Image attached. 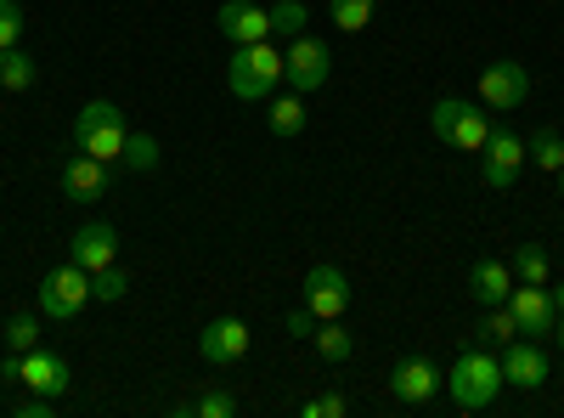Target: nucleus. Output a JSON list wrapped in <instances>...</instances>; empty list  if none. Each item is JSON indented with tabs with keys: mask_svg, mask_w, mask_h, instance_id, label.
I'll use <instances>...</instances> for the list:
<instances>
[{
	"mask_svg": "<svg viewBox=\"0 0 564 418\" xmlns=\"http://www.w3.org/2000/svg\"><path fill=\"white\" fill-rule=\"evenodd\" d=\"M502 390V356L491 345H468L457 362H452V374H446V396L463 407V412H486Z\"/></svg>",
	"mask_w": 564,
	"mask_h": 418,
	"instance_id": "1",
	"label": "nucleus"
},
{
	"mask_svg": "<svg viewBox=\"0 0 564 418\" xmlns=\"http://www.w3.org/2000/svg\"><path fill=\"white\" fill-rule=\"evenodd\" d=\"M226 85L238 103H271L276 85H282V52L271 40H254V45H231V68H226Z\"/></svg>",
	"mask_w": 564,
	"mask_h": 418,
	"instance_id": "2",
	"label": "nucleus"
},
{
	"mask_svg": "<svg viewBox=\"0 0 564 418\" xmlns=\"http://www.w3.org/2000/svg\"><path fill=\"white\" fill-rule=\"evenodd\" d=\"M124 136H130L124 108H113V103H102V97H97V103H85V108L74 114V148L90 153V159H102V164H119Z\"/></svg>",
	"mask_w": 564,
	"mask_h": 418,
	"instance_id": "3",
	"label": "nucleus"
},
{
	"mask_svg": "<svg viewBox=\"0 0 564 418\" xmlns=\"http://www.w3.org/2000/svg\"><path fill=\"white\" fill-rule=\"evenodd\" d=\"M85 306H90V271L79 260H63V266H52L40 277V317L74 322Z\"/></svg>",
	"mask_w": 564,
	"mask_h": 418,
	"instance_id": "4",
	"label": "nucleus"
},
{
	"mask_svg": "<svg viewBox=\"0 0 564 418\" xmlns=\"http://www.w3.org/2000/svg\"><path fill=\"white\" fill-rule=\"evenodd\" d=\"M430 125H435L441 142L457 148V153H480V148H486V136H491L486 108H468V103H457V97H441V103L430 108Z\"/></svg>",
	"mask_w": 564,
	"mask_h": 418,
	"instance_id": "5",
	"label": "nucleus"
},
{
	"mask_svg": "<svg viewBox=\"0 0 564 418\" xmlns=\"http://www.w3.org/2000/svg\"><path fill=\"white\" fill-rule=\"evenodd\" d=\"M327 68H334V57H327V45L316 34H300V40L282 45V85L300 90V97L327 85Z\"/></svg>",
	"mask_w": 564,
	"mask_h": 418,
	"instance_id": "6",
	"label": "nucleus"
},
{
	"mask_svg": "<svg viewBox=\"0 0 564 418\" xmlns=\"http://www.w3.org/2000/svg\"><path fill=\"white\" fill-rule=\"evenodd\" d=\"M525 164H531L525 136H513V130H491L486 136V148H480V181H486L491 193H508Z\"/></svg>",
	"mask_w": 564,
	"mask_h": 418,
	"instance_id": "7",
	"label": "nucleus"
},
{
	"mask_svg": "<svg viewBox=\"0 0 564 418\" xmlns=\"http://www.w3.org/2000/svg\"><path fill=\"white\" fill-rule=\"evenodd\" d=\"M300 306H305L316 322L345 317V311H350V277H345L339 266H311L305 283H300Z\"/></svg>",
	"mask_w": 564,
	"mask_h": 418,
	"instance_id": "8",
	"label": "nucleus"
},
{
	"mask_svg": "<svg viewBox=\"0 0 564 418\" xmlns=\"http://www.w3.org/2000/svg\"><path fill=\"white\" fill-rule=\"evenodd\" d=\"M57 187H63L68 204H97V199H108V187H113V164L90 159V153H68L63 170H57Z\"/></svg>",
	"mask_w": 564,
	"mask_h": 418,
	"instance_id": "9",
	"label": "nucleus"
},
{
	"mask_svg": "<svg viewBox=\"0 0 564 418\" xmlns=\"http://www.w3.org/2000/svg\"><path fill=\"white\" fill-rule=\"evenodd\" d=\"M441 390H446V374H441L430 356H401L390 367V396L406 401V407H430Z\"/></svg>",
	"mask_w": 564,
	"mask_h": 418,
	"instance_id": "10",
	"label": "nucleus"
},
{
	"mask_svg": "<svg viewBox=\"0 0 564 418\" xmlns=\"http://www.w3.org/2000/svg\"><path fill=\"white\" fill-rule=\"evenodd\" d=\"M547 374H553V362H547V351H542L531 334H520V340H508V345H502V385L542 390Z\"/></svg>",
	"mask_w": 564,
	"mask_h": 418,
	"instance_id": "11",
	"label": "nucleus"
},
{
	"mask_svg": "<svg viewBox=\"0 0 564 418\" xmlns=\"http://www.w3.org/2000/svg\"><path fill=\"white\" fill-rule=\"evenodd\" d=\"M198 356L209 367H231V362H243L249 356V322L243 317H215L204 322V334H198Z\"/></svg>",
	"mask_w": 564,
	"mask_h": 418,
	"instance_id": "12",
	"label": "nucleus"
},
{
	"mask_svg": "<svg viewBox=\"0 0 564 418\" xmlns=\"http://www.w3.org/2000/svg\"><path fill=\"white\" fill-rule=\"evenodd\" d=\"M525 97H531L525 63H486V74H480V108H520Z\"/></svg>",
	"mask_w": 564,
	"mask_h": 418,
	"instance_id": "13",
	"label": "nucleus"
},
{
	"mask_svg": "<svg viewBox=\"0 0 564 418\" xmlns=\"http://www.w3.org/2000/svg\"><path fill=\"white\" fill-rule=\"evenodd\" d=\"M508 311H513V322H520V334H531V340L553 334V322H558L547 289H536V283H513L508 289Z\"/></svg>",
	"mask_w": 564,
	"mask_h": 418,
	"instance_id": "14",
	"label": "nucleus"
},
{
	"mask_svg": "<svg viewBox=\"0 0 564 418\" xmlns=\"http://www.w3.org/2000/svg\"><path fill=\"white\" fill-rule=\"evenodd\" d=\"M18 385H29V390H40V396H63L68 390V362L57 356V351H45V345H34L29 356H18Z\"/></svg>",
	"mask_w": 564,
	"mask_h": 418,
	"instance_id": "15",
	"label": "nucleus"
},
{
	"mask_svg": "<svg viewBox=\"0 0 564 418\" xmlns=\"http://www.w3.org/2000/svg\"><path fill=\"white\" fill-rule=\"evenodd\" d=\"M215 23H220V34H226L231 45L271 40V12H265V7H254V0H226V7L215 12Z\"/></svg>",
	"mask_w": 564,
	"mask_h": 418,
	"instance_id": "16",
	"label": "nucleus"
},
{
	"mask_svg": "<svg viewBox=\"0 0 564 418\" xmlns=\"http://www.w3.org/2000/svg\"><path fill=\"white\" fill-rule=\"evenodd\" d=\"M68 260H79L85 271L113 266V260H119V232H113L108 221H85V226L74 232V244H68Z\"/></svg>",
	"mask_w": 564,
	"mask_h": 418,
	"instance_id": "17",
	"label": "nucleus"
},
{
	"mask_svg": "<svg viewBox=\"0 0 564 418\" xmlns=\"http://www.w3.org/2000/svg\"><path fill=\"white\" fill-rule=\"evenodd\" d=\"M508 289H513V266L508 260H475L468 266V294H475L480 306H508Z\"/></svg>",
	"mask_w": 564,
	"mask_h": 418,
	"instance_id": "18",
	"label": "nucleus"
},
{
	"mask_svg": "<svg viewBox=\"0 0 564 418\" xmlns=\"http://www.w3.org/2000/svg\"><path fill=\"white\" fill-rule=\"evenodd\" d=\"M508 266H513V283H536V289L553 283V260H547L542 244H520V249L508 255Z\"/></svg>",
	"mask_w": 564,
	"mask_h": 418,
	"instance_id": "19",
	"label": "nucleus"
},
{
	"mask_svg": "<svg viewBox=\"0 0 564 418\" xmlns=\"http://www.w3.org/2000/svg\"><path fill=\"white\" fill-rule=\"evenodd\" d=\"M311 345H316V356H322V362H350V356H356V334L345 329L339 317H327V322H316V334H311Z\"/></svg>",
	"mask_w": 564,
	"mask_h": 418,
	"instance_id": "20",
	"label": "nucleus"
},
{
	"mask_svg": "<svg viewBox=\"0 0 564 418\" xmlns=\"http://www.w3.org/2000/svg\"><path fill=\"white\" fill-rule=\"evenodd\" d=\"M305 97L300 90H289V97H271V108H265V125H271V136H300L305 130Z\"/></svg>",
	"mask_w": 564,
	"mask_h": 418,
	"instance_id": "21",
	"label": "nucleus"
},
{
	"mask_svg": "<svg viewBox=\"0 0 564 418\" xmlns=\"http://www.w3.org/2000/svg\"><path fill=\"white\" fill-rule=\"evenodd\" d=\"M525 153H531V164H536V170L558 175V170H564V136H558L553 125H542V130H531V136H525Z\"/></svg>",
	"mask_w": 564,
	"mask_h": 418,
	"instance_id": "22",
	"label": "nucleus"
},
{
	"mask_svg": "<svg viewBox=\"0 0 564 418\" xmlns=\"http://www.w3.org/2000/svg\"><path fill=\"white\" fill-rule=\"evenodd\" d=\"M265 12H271V40H300L305 23H311L305 0H276V7H265Z\"/></svg>",
	"mask_w": 564,
	"mask_h": 418,
	"instance_id": "23",
	"label": "nucleus"
},
{
	"mask_svg": "<svg viewBox=\"0 0 564 418\" xmlns=\"http://www.w3.org/2000/svg\"><path fill=\"white\" fill-rule=\"evenodd\" d=\"M327 18H334V29H345V34H361L372 18H379V0H327Z\"/></svg>",
	"mask_w": 564,
	"mask_h": 418,
	"instance_id": "24",
	"label": "nucleus"
},
{
	"mask_svg": "<svg viewBox=\"0 0 564 418\" xmlns=\"http://www.w3.org/2000/svg\"><path fill=\"white\" fill-rule=\"evenodd\" d=\"M0 340H7L12 356H29V351L40 345V317H34V311H12L7 329H0Z\"/></svg>",
	"mask_w": 564,
	"mask_h": 418,
	"instance_id": "25",
	"label": "nucleus"
},
{
	"mask_svg": "<svg viewBox=\"0 0 564 418\" xmlns=\"http://www.w3.org/2000/svg\"><path fill=\"white\" fill-rule=\"evenodd\" d=\"M40 79V63L23 52V45H12V52H0V85L7 90H29Z\"/></svg>",
	"mask_w": 564,
	"mask_h": 418,
	"instance_id": "26",
	"label": "nucleus"
},
{
	"mask_svg": "<svg viewBox=\"0 0 564 418\" xmlns=\"http://www.w3.org/2000/svg\"><path fill=\"white\" fill-rule=\"evenodd\" d=\"M159 136H148V130H130L124 136V153H119V164L124 170H159Z\"/></svg>",
	"mask_w": 564,
	"mask_h": 418,
	"instance_id": "27",
	"label": "nucleus"
},
{
	"mask_svg": "<svg viewBox=\"0 0 564 418\" xmlns=\"http://www.w3.org/2000/svg\"><path fill=\"white\" fill-rule=\"evenodd\" d=\"M130 294V271L113 260V266H102V271H90V300H102V306H119Z\"/></svg>",
	"mask_w": 564,
	"mask_h": 418,
	"instance_id": "28",
	"label": "nucleus"
},
{
	"mask_svg": "<svg viewBox=\"0 0 564 418\" xmlns=\"http://www.w3.org/2000/svg\"><path fill=\"white\" fill-rule=\"evenodd\" d=\"M475 334H480V345H508L513 334H520V322H513L508 306H486V317L475 322Z\"/></svg>",
	"mask_w": 564,
	"mask_h": 418,
	"instance_id": "29",
	"label": "nucleus"
},
{
	"mask_svg": "<svg viewBox=\"0 0 564 418\" xmlns=\"http://www.w3.org/2000/svg\"><path fill=\"white\" fill-rule=\"evenodd\" d=\"M23 40V7L18 0H0V52H12Z\"/></svg>",
	"mask_w": 564,
	"mask_h": 418,
	"instance_id": "30",
	"label": "nucleus"
},
{
	"mask_svg": "<svg viewBox=\"0 0 564 418\" xmlns=\"http://www.w3.org/2000/svg\"><path fill=\"white\" fill-rule=\"evenodd\" d=\"M193 412L198 418H231V412H238V396H231V390H204L193 401Z\"/></svg>",
	"mask_w": 564,
	"mask_h": 418,
	"instance_id": "31",
	"label": "nucleus"
},
{
	"mask_svg": "<svg viewBox=\"0 0 564 418\" xmlns=\"http://www.w3.org/2000/svg\"><path fill=\"white\" fill-rule=\"evenodd\" d=\"M300 412H305V418H345V412H350V401L327 390V396H311V401H300Z\"/></svg>",
	"mask_w": 564,
	"mask_h": 418,
	"instance_id": "32",
	"label": "nucleus"
},
{
	"mask_svg": "<svg viewBox=\"0 0 564 418\" xmlns=\"http://www.w3.org/2000/svg\"><path fill=\"white\" fill-rule=\"evenodd\" d=\"M282 329H289V334H294V340H311V334H316V317H311V311H305V306H294V311H289V317H282Z\"/></svg>",
	"mask_w": 564,
	"mask_h": 418,
	"instance_id": "33",
	"label": "nucleus"
},
{
	"mask_svg": "<svg viewBox=\"0 0 564 418\" xmlns=\"http://www.w3.org/2000/svg\"><path fill=\"white\" fill-rule=\"evenodd\" d=\"M52 407H57L52 396H40V390H34V396H23V401L12 407V418H45V412H52Z\"/></svg>",
	"mask_w": 564,
	"mask_h": 418,
	"instance_id": "34",
	"label": "nucleus"
},
{
	"mask_svg": "<svg viewBox=\"0 0 564 418\" xmlns=\"http://www.w3.org/2000/svg\"><path fill=\"white\" fill-rule=\"evenodd\" d=\"M547 300H553V311L564 317V283H553V289H547Z\"/></svg>",
	"mask_w": 564,
	"mask_h": 418,
	"instance_id": "35",
	"label": "nucleus"
},
{
	"mask_svg": "<svg viewBox=\"0 0 564 418\" xmlns=\"http://www.w3.org/2000/svg\"><path fill=\"white\" fill-rule=\"evenodd\" d=\"M553 334H558V356H564V317L553 322Z\"/></svg>",
	"mask_w": 564,
	"mask_h": 418,
	"instance_id": "36",
	"label": "nucleus"
},
{
	"mask_svg": "<svg viewBox=\"0 0 564 418\" xmlns=\"http://www.w3.org/2000/svg\"><path fill=\"white\" fill-rule=\"evenodd\" d=\"M558 199H564V170H558Z\"/></svg>",
	"mask_w": 564,
	"mask_h": 418,
	"instance_id": "37",
	"label": "nucleus"
},
{
	"mask_svg": "<svg viewBox=\"0 0 564 418\" xmlns=\"http://www.w3.org/2000/svg\"><path fill=\"white\" fill-rule=\"evenodd\" d=\"M0 385H7V379H0Z\"/></svg>",
	"mask_w": 564,
	"mask_h": 418,
	"instance_id": "38",
	"label": "nucleus"
}]
</instances>
